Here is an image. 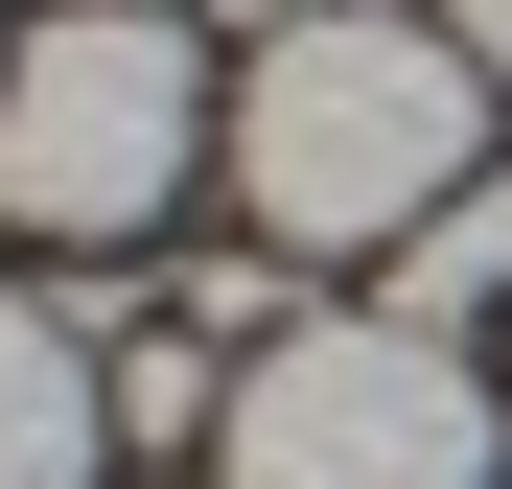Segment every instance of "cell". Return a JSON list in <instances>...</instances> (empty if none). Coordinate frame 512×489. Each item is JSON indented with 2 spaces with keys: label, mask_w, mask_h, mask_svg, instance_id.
<instances>
[{
  "label": "cell",
  "mask_w": 512,
  "mask_h": 489,
  "mask_svg": "<svg viewBox=\"0 0 512 489\" xmlns=\"http://www.w3.org/2000/svg\"><path fill=\"white\" fill-rule=\"evenodd\" d=\"M489 70H466V24H373V0H326V24H280L233 70V187H256V233L280 257H396L419 210H466L489 187Z\"/></svg>",
  "instance_id": "cell-1"
},
{
  "label": "cell",
  "mask_w": 512,
  "mask_h": 489,
  "mask_svg": "<svg viewBox=\"0 0 512 489\" xmlns=\"http://www.w3.org/2000/svg\"><path fill=\"white\" fill-rule=\"evenodd\" d=\"M210 140H233V117H210V47L163 24V0H47V24L0 47V210L70 233V257L163 233Z\"/></svg>",
  "instance_id": "cell-2"
},
{
  "label": "cell",
  "mask_w": 512,
  "mask_h": 489,
  "mask_svg": "<svg viewBox=\"0 0 512 489\" xmlns=\"http://www.w3.org/2000/svg\"><path fill=\"white\" fill-rule=\"evenodd\" d=\"M489 373L396 303H326L280 350H233V420H210V489H489Z\"/></svg>",
  "instance_id": "cell-3"
},
{
  "label": "cell",
  "mask_w": 512,
  "mask_h": 489,
  "mask_svg": "<svg viewBox=\"0 0 512 489\" xmlns=\"http://www.w3.org/2000/svg\"><path fill=\"white\" fill-rule=\"evenodd\" d=\"M117 396H94V326L70 303H0V489H94Z\"/></svg>",
  "instance_id": "cell-4"
},
{
  "label": "cell",
  "mask_w": 512,
  "mask_h": 489,
  "mask_svg": "<svg viewBox=\"0 0 512 489\" xmlns=\"http://www.w3.org/2000/svg\"><path fill=\"white\" fill-rule=\"evenodd\" d=\"M489 303H512V163H489L466 210H419V233H396V326H443V350H466Z\"/></svg>",
  "instance_id": "cell-5"
},
{
  "label": "cell",
  "mask_w": 512,
  "mask_h": 489,
  "mask_svg": "<svg viewBox=\"0 0 512 489\" xmlns=\"http://www.w3.org/2000/svg\"><path fill=\"white\" fill-rule=\"evenodd\" d=\"M443 24H466V70H489V94H512V0H443Z\"/></svg>",
  "instance_id": "cell-6"
},
{
  "label": "cell",
  "mask_w": 512,
  "mask_h": 489,
  "mask_svg": "<svg viewBox=\"0 0 512 489\" xmlns=\"http://www.w3.org/2000/svg\"><path fill=\"white\" fill-rule=\"evenodd\" d=\"M210 24H233V47H280V24H326V0H210Z\"/></svg>",
  "instance_id": "cell-7"
}]
</instances>
